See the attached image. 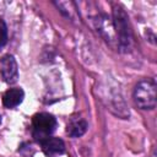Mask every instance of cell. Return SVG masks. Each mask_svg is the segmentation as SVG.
Returning a JSON list of instances; mask_svg holds the SVG:
<instances>
[{"label":"cell","instance_id":"3957f363","mask_svg":"<svg viewBox=\"0 0 157 157\" xmlns=\"http://www.w3.org/2000/svg\"><path fill=\"white\" fill-rule=\"evenodd\" d=\"M32 135L37 142L49 137L56 129V119L49 113H37L32 119Z\"/></svg>","mask_w":157,"mask_h":157},{"label":"cell","instance_id":"277c9868","mask_svg":"<svg viewBox=\"0 0 157 157\" xmlns=\"http://www.w3.org/2000/svg\"><path fill=\"white\" fill-rule=\"evenodd\" d=\"M0 72L6 83H15L18 78V66L17 61L11 54H6L0 60Z\"/></svg>","mask_w":157,"mask_h":157},{"label":"cell","instance_id":"5b68a950","mask_svg":"<svg viewBox=\"0 0 157 157\" xmlns=\"http://www.w3.org/2000/svg\"><path fill=\"white\" fill-rule=\"evenodd\" d=\"M42 150L47 156H54V155H61L65 151V144L59 137H47L40 142Z\"/></svg>","mask_w":157,"mask_h":157},{"label":"cell","instance_id":"52a82bcc","mask_svg":"<svg viewBox=\"0 0 157 157\" xmlns=\"http://www.w3.org/2000/svg\"><path fill=\"white\" fill-rule=\"evenodd\" d=\"M88 129V124L82 118H72L66 126V132L71 137H80L82 136Z\"/></svg>","mask_w":157,"mask_h":157},{"label":"cell","instance_id":"7a4b0ae2","mask_svg":"<svg viewBox=\"0 0 157 157\" xmlns=\"http://www.w3.org/2000/svg\"><path fill=\"white\" fill-rule=\"evenodd\" d=\"M132 98L137 108L142 110H152L157 103V85L153 78L140 80L132 92Z\"/></svg>","mask_w":157,"mask_h":157},{"label":"cell","instance_id":"ba28073f","mask_svg":"<svg viewBox=\"0 0 157 157\" xmlns=\"http://www.w3.org/2000/svg\"><path fill=\"white\" fill-rule=\"evenodd\" d=\"M7 43V26L5 21L0 17V48L5 47Z\"/></svg>","mask_w":157,"mask_h":157},{"label":"cell","instance_id":"9c48e42d","mask_svg":"<svg viewBox=\"0 0 157 157\" xmlns=\"http://www.w3.org/2000/svg\"><path fill=\"white\" fill-rule=\"evenodd\" d=\"M0 124H1V117H0Z\"/></svg>","mask_w":157,"mask_h":157},{"label":"cell","instance_id":"8992f818","mask_svg":"<svg viewBox=\"0 0 157 157\" xmlns=\"http://www.w3.org/2000/svg\"><path fill=\"white\" fill-rule=\"evenodd\" d=\"M23 98H25V92L22 88H18V87L9 88L2 96V104L6 108L11 109V108H15L18 104H21Z\"/></svg>","mask_w":157,"mask_h":157},{"label":"cell","instance_id":"6da1fadb","mask_svg":"<svg viewBox=\"0 0 157 157\" xmlns=\"http://www.w3.org/2000/svg\"><path fill=\"white\" fill-rule=\"evenodd\" d=\"M112 16V23L117 36L118 49L121 53H130L134 48V36L129 17L124 9L119 5H115L113 7Z\"/></svg>","mask_w":157,"mask_h":157}]
</instances>
